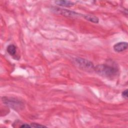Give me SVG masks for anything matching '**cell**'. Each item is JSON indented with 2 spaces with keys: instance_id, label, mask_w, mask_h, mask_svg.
I'll use <instances>...</instances> for the list:
<instances>
[{
  "instance_id": "6da1fadb",
  "label": "cell",
  "mask_w": 128,
  "mask_h": 128,
  "mask_svg": "<svg viewBox=\"0 0 128 128\" xmlns=\"http://www.w3.org/2000/svg\"><path fill=\"white\" fill-rule=\"evenodd\" d=\"M94 70L98 75L107 78H114L118 73V70L116 68L106 64L96 66L94 68Z\"/></svg>"
},
{
  "instance_id": "7a4b0ae2",
  "label": "cell",
  "mask_w": 128,
  "mask_h": 128,
  "mask_svg": "<svg viewBox=\"0 0 128 128\" xmlns=\"http://www.w3.org/2000/svg\"><path fill=\"white\" fill-rule=\"evenodd\" d=\"M74 64L80 68L87 72L94 70V65L92 62L85 58H78L74 60Z\"/></svg>"
},
{
  "instance_id": "3957f363",
  "label": "cell",
  "mask_w": 128,
  "mask_h": 128,
  "mask_svg": "<svg viewBox=\"0 0 128 128\" xmlns=\"http://www.w3.org/2000/svg\"><path fill=\"white\" fill-rule=\"evenodd\" d=\"M2 100L4 104L16 110H20L24 108V103L14 98L4 96L2 98Z\"/></svg>"
},
{
  "instance_id": "277c9868",
  "label": "cell",
  "mask_w": 128,
  "mask_h": 128,
  "mask_svg": "<svg viewBox=\"0 0 128 128\" xmlns=\"http://www.w3.org/2000/svg\"><path fill=\"white\" fill-rule=\"evenodd\" d=\"M53 11L56 14H62L64 16H66L68 17H76L78 16H80V14L77 13L76 12L70 10L66 9L60 8H54L53 10Z\"/></svg>"
},
{
  "instance_id": "5b68a950",
  "label": "cell",
  "mask_w": 128,
  "mask_h": 128,
  "mask_svg": "<svg viewBox=\"0 0 128 128\" xmlns=\"http://www.w3.org/2000/svg\"><path fill=\"white\" fill-rule=\"evenodd\" d=\"M128 48V42H119L116 44L114 46L113 48L114 50L116 52H122L126 50Z\"/></svg>"
},
{
  "instance_id": "8992f818",
  "label": "cell",
  "mask_w": 128,
  "mask_h": 128,
  "mask_svg": "<svg viewBox=\"0 0 128 128\" xmlns=\"http://www.w3.org/2000/svg\"><path fill=\"white\" fill-rule=\"evenodd\" d=\"M55 3L60 6L64 7H71L74 4L73 2L70 0H56Z\"/></svg>"
},
{
  "instance_id": "52a82bcc",
  "label": "cell",
  "mask_w": 128,
  "mask_h": 128,
  "mask_svg": "<svg viewBox=\"0 0 128 128\" xmlns=\"http://www.w3.org/2000/svg\"><path fill=\"white\" fill-rule=\"evenodd\" d=\"M84 18L86 20L88 21H90V22H94V23H96L97 24L98 22H99V20L98 18V17L94 16H92V15H89V14H87V15H84L83 16Z\"/></svg>"
},
{
  "instance_id": "ba28073f",
  "label": "cell",
  "mask_w": 128,
  "mask_h": 128,
  "mask_svg": "<svg viewBox=\"0 0 128 128\" xmlns=\"http://www.w3.org/2000/svg\"><path fill=\"white\" fill-rule=\"evenodd\" d=\"M6 50L11 56H14L16 53V47L14 44H10L8 46Z\"/></svg>"
},
{
  "instance_id": "9c48e42d",
  "label": "cell",
  "mask_w": 128,
  "mask_h": 128,
  "mask_svg": "<svg viewBox=\"0 0 128 128\" xmlns=\"http://www.w3.org/2000/svg\"><path fill=\"white\" fill-rule=\"evenodd\" d=\"M30 126L32 128H44L46 127V126L44 125H41L38 124H36V123H32L30 124Z\"/></svg>"
},
{
  "instance_id": "30bf717a",
  "label": "cell",
  "mask_w": 128,
  "mask_h": 128,
  "mask_svg": "<svg viewBox=\"0 0 128 128\" xmlns=\"http://www.w3.org/2000/svg\"><path fill=\"white\" fill-rule=\"evenodd\" d=\"M122 96L125 98V99H128V89H126V90H124L122 93Z\"/></svg>"
},
{
  "instance_id": "8fae6325",
  "label": "cell",
  "mask_w": 128,
  "mask_h": 128,
  "mask_svg": "<svg viewBox=\"0 0 128 128\" xmlns=\"http://www.w3.org/2000/svg\"><path fill=\"white\" fill-rule=\"evenodd\" d=\"M20 128H32L30 125V124H22V126H20Z\"/></svg>"
}]
</instances>
